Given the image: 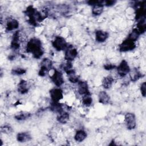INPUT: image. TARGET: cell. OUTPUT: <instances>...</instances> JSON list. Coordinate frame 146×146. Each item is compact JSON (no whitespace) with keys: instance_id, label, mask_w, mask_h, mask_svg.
<instances>
[{"instance_id":"1","label":"cell","mask_w":146,"mask_h":146,"mask_svg":"<svg viewBox=\"0 0 146 146\" xmlns=\"http://www.w3.org/2000/svg\"><path fill=\"white\" fill-rule=\"evenodd\" d=\"M26 50L27 52L31 54L35 59H39L44 54L42 42L37 38H32L27 42Z\"/></svg>"},{"instance_id":"2","label":"cell","mask_w":146,"mask_h":146,"mask_svg":"<svg viewBox=\"0 0 146 146\" xmlns=\"http://www.w3.org/2000/svg\"><path fill=\"white\" fill-rule=\"evenodd\" d=\"M52 46L55 50L60 51L65 50L68 46V44L64 37L62 36H56L52 41Z\"/></svg>"},{"instance_id":"3","label":"cell","mask_w":146,"mask_h":146,"mask_svg":"<svg viewBox=\"0 0 146 146\" xmlns=\"http://www.w3.org/2000/svg\"><path fill=\"white\" fill-rule=\"evenodd\" d=\"M52 61L48 58H44L42 60L38 74L40 76H44L52 68Z\"/></svg>"},{"instance_id":"4","label":"cell","mask_w":146,"mask_h":146,"mask_svg":"<svg viewBox=\"0 0 146 146\" xmlns=\"http://www.w3.org/2000/svg\"><path fill=\"white\" fill-rule=\"evenodd\" d=\"M117 73L120 77H125L131 71V68L127 61L125 60H122L116 67Z\"/></svg>"},{"instance_id":"5","label":"cell","mask_w":146,"mask_h":146,"mask_svg":"<svg viewBox=\"0 0 146 146\" xmlns=\"http://www.w3.org/2000/svg\"><path fill=\"white\" fill-rule=\"evenodd\" d=\"M64 59L67 62L73 61L78 56V52L77 49L72 45L67 46L66 49L64 50Z\"/></svg>"},{"instance_id":"6","label":"cell","mask_w":146,"mask_h":146,"mask_svg":"<svg viewBox=\"0 0 146 146\" xmlns=\"http://www.w3.org/2000/svg\"><path fill=\"white\" fill-rule=\"evenodd\" d=\"M51 81L53 82V83L57 87H59L62 86L64 82L63 74L62 73L61 71L56 69L54 70V72L52 75L51 76Z\"/></svg>"},{"instance_id":"7","label":"cell","mask_w":146,"mask_h":146,"mask_svg":"<svg viewBox=\"0 0 146 146\" xmlns=\"http://www.w3.org/2000/svg\"><path fill=\"white\" fill-rule=\"evenodd\" d=\"M124 122L127 129L131 130L135 128L136 126V119L134 113H127L124 116Z\"/></svg>"},{"instance_id":"8","label":"cell","mask_w":146,"mask_h":146,"mask_svg":"<svg viewBox=\"0 0 146 146\" xmlns=\"http://www.w3.org/2000/svg\"><path fill=\"white\" fill-rule=\"evenodd\" d=\"M136 48V43L127 38L119 46V50L120 52H127L132 51Z\"/></svg>"},{"instance_id":"9","label":"cell","mask_w":146,"mask_h":146,"mask_svg":"<svg viewBox=\"0 0 146 146\" xmlns=\"http://www.w3.org/2000/svg\"><path fill=\"white\" fill-rule=\"evenodd\" d=\"M21 43V35L19 31H16L13 35L10 47L13 51H17L19 49Z\"/></svg>"},{"instance_id":"10","label":"cell","mask_w":146,"mask_h":146,"mask_svg":"<svg viewBox=\"0 0 146 146\" xmlns=\"http://www.w3.org/2000/svg\"><path fill=\"white\" fill-rule=\"evenodd\" d=\"M51 100L53 102H59L63 98V91L59 88H53L50 90Z\"/></svg>"},{"instance_id":"11","label":"cell","mask_w":146,"mask_h":146,"mask_svg":"<svg viewBox=\"0 0 146 146\" xmlns=\"http://www.w3.org/2000/svg\"><path fill=\"white\" fill-rule=\"evenodd\" d=\"M77 91L78 93L82 96L90 94L87 82L86 81L79 80V81L77 83Z\"/></svg>"},{"instance_id":"12","label":"cell","mask_w":146,"mask_h":146,"mask_svg":"<svg viewBox=\"0 0 146 146\" xmlns=\"http://www.w3.org/2000/svg\"><path fill=\"white\" fill-rule=\"evenodd\" d=\"M19 22L15 18H8L6 22L5 29L7 32L14 31L19 27Z\"/></svg>"},{"instance_id":"13","label":"cell","mask_w":146,"mask_h":146,"mask_svg":"<svg viewBox=\"0 0 146 146\" xmlns=\"http://www.w3.org/2000/svg\"><path fill=\"white\" fill-rule=\"evenodd\" d=\"M109 37V33L102 30H96L95 32V40L98 43L104 42Z\"/></svg>"},{"instance_id":"14","label":"cell","mask_w":146,"mask_h":146,"mask_svg":"<svg viewBox=\"0 0 146 146\" xmlns=\"http://www.w3.org/2000/svg\"><path fill=\"white\" fill-rule=\"evenodd\" d=\"M29 85L27 81L25 80H21L18 84V92L21 94H25L29 90Z\"/></svg>"},{"instance_id":"15","label":"cell","mask_w":146,"mask_h":146,"mask_svg":"<svg viewBox=\"0 0 146 146\" xmlns=\"http://www.w3.org/2000/svg\"><path fill=\"white\" fill-rule=\"evenodd\" d=\"M114 82V78L111 75L105 76L102 81V86L104 89L108 90L111 87Z\"/></svg>"},{"instance_id":"16","label":"cell","mask_w":146,"mask_h":146,"mask_svg":"<svg viewBox=\"0 0 146 146\" xmlns=\"http://www.w3.org/2000/svg\"><path fill=\"white\" fill-rule=\"evenodd\" d=\"M66 72L67 75L68 79L71 83H77L79 81V76L78 75H76L75 71L73 68L66 71Z\"/></svg>"},{"instance_id":"17","label":"cell","mask_w":146,"mask_h":146,"mask_svg":"<svg viewBox=\"0 0 146 146\" xmlns=\"http://www.w3.org/2000/svg\"><path fill=\"white\" fill-rule=\"evenodd\" d=\"M98 99L100 103L103 104H106L109 103L110 100V97L106 91H101L98 94Z\"/></svg>"},{"instance_id":"18","label":"cell","mask_w":146,"mask_h":146,"mask_svg":"<svg viewBox=\"0 0 146 146\" xmlns=\"http://www.w3.org/2000/svg\"><path fill=\"white\" fill-rule=\"evenodd\" d=\"M31 139V136L27 132H19L17 135V140L21 143H24L30 141Z\"/></svg>"},{"instance_id":"19","label":"cell","mask_w":146,"mask_h":146,"mask_svg":"<svg viewBox=\"0 0 146 146\" xmlns=\"http://www.w3.org/2000/svg\"><path fill=\"white\" fill-rule=\"evenodd\" d=\"M70 119V114L67 111H64L61 113L58 114L56 117L57 121L60 124H66L67 123Z\"/></svg>"},{"instance_id":"20","label":"cell","mask_w":146,"mask_h":146,"mask_svg":"<svg viewBox=\"0 0 146 146\" xmlns=\"http://www.w3.org/2000/svg\"><path fill=\"white\" fill-rule=\"evenodd\" d=\"M87 136V132L83 129L78 130L74 135V139L77 142H82L83 141Z\"/></svg>"},{"instance_id":"21","label":"cell","mask_w":146,"mask_h":146,"mask_svg":"<svg viewBox=\"0 0 146 146\" xmlns=\"http://www.w3.org/2000/svg\"><path fill=\"white\" fill-rule=\"evenodd\" d=\"M104 10V5H103V1L102 2L95 5L92 6V14L95 16L100 15Z\"/></svg>"},{"instance_id":"22","label":"cell","mask_w":146,"mask_h":146,"mask_svg":"<svg viewBox=\"0 0 146 146\" xmlns=\"http://www.w3.org/2000/svg\"><path fill=\"white\" fill-rule=\"evenodd\" d=\"M140 35L141 34L140 33L139 30L137 29V28H133L132 30V31L129 33L127 38L133 42H136Z\"/></svg>"},{"instance_id":"23","label":"cell","mask_w":146,"mask_h":146,"mask_svg":"<svg viewBox=\"0 0 146 146\" xmlns=\"http://www.w3.org/2000/svg\"><path fill=\"white\" fill-rule=\"evenodd\" d=\"M82 102L83 105L86 107H90L92 103V98L91 94H87L82 96Z\"/></svg>"},{"instance_id":"24","label":"cell","mask_w":146,"mask_h":146,"mask_svg":"<svg viewBox=\"0 0 146 146\" xmlns=\"http://www.w3.org/2000/svg\"><path fill=\"white\" fill-rule=\"evenodd\" d=\"M26 70L22 67H16L12 70L11 73L15 75H21L25 74Z\"/></svg>"},{"instance_id":"25","label":"cell","mask_w":146,"mask_h":146,"mask_svg":"<svg viewBox=\"0 0 146 146\" xmlns=\"http://www.w3.org/2000/svg\"><path fill=\"white\" fill-rule=\"evenodd\" d=\"M30 116V114L27 112H21L15 116V119L17 120H23L29 118Z\"/></svg>"},{"instance_id":"26","label":"cell","mask_w":146,"mask_h":146,"mask_svg":"<svg viewBox=\"0 0 146 146\" xmlns=\"http://www.w3.org/2000/svg\"><path fill=\"white\" fill-rule=\"evenodd\" d=\"M140 92L141 95L143 97H145V95H146V83L145 82H143V83H141L140 87Z\"/></svg>"},{"instance_id":"27","label":"cell","mask_w":146,"mask_h":146,"mask_svg":"<svg viewBox=\"0 0 146 146\" xmlns=\"http://www.w3.org/2000/svg\"><path fill=\"white\" fill-rule=\"evenodd\" d=\"M116 2V1H112V0H107V1H103V5L104 6H112L113 5L115 4V3Z\"/></svg>"},{"instance_id":"28","label":"cell","mask_w":146,"mask_h":146,"mask_svg":"<svg viewBox=\"0 0 146 146\" xmlns=\"http://www.w3.org/2000/svg\"><path fill=\"white\" fill-rule=\"evenodd\" d=\"M115 68V66L112 64H107L104 66V68L107 70H111Z\"/></svg>"}]
</instances>
